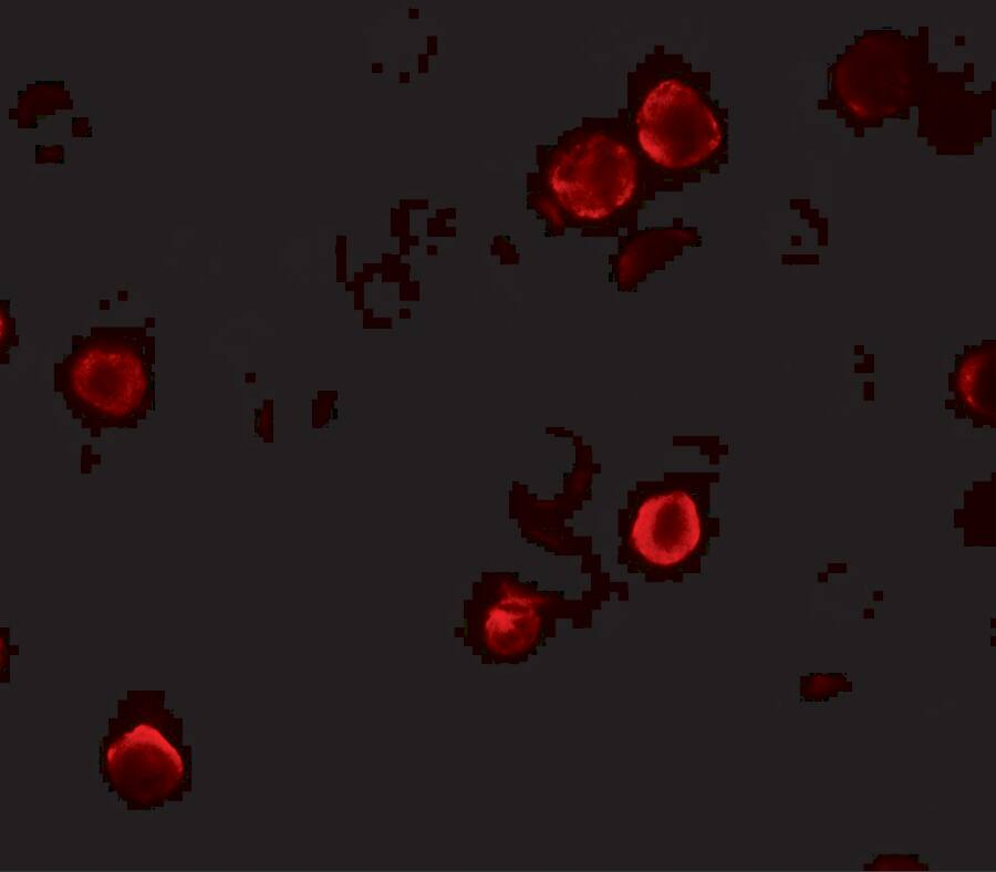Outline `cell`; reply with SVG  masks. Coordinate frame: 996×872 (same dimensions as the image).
I'll use <instances>...</instances> for the list:
<instances>
[{
	"mask_svg": "<svg viewBox=\"0 0 996 872\" xmlns=\"http://www.w3.org/2000/svg\"><path fill=\"white\" fill-rule=\"evenodd\" d=\"M712 73L681 53L653 50L626 75L633 143L658 175L684 190L719 174L729 160L728 108L712 96Z\"/></svg>",
	"mask_w": 996,
	"mask_h": 872,
	"instance_id": "obj_1",
	"label": "cell"
},
{
	"mask_svg": "<svg viewBox=\"0 0 996 872\" xmlns=\"http://www.w3.org/2000/svg\"><path fill=\"white\" fill-rule=\"evenodd\" d=\"M551 201L579 224L635 226L657 193L682 189L652 169L631 137L625 108L616 117L584 118L548 155Z\"/></svg>",
	"mask_w": 996,
	"mask_h": 872,
	"instance_id": "obj_2",
	"label": "cell"
},
{
	"mask_svg": "<svg viewBox=\"0 0 996 872\" xmlns=\"http://www.w3.org/2000/svg\"><path fill=\"white\" fill-rule=\"evenodd\" d=\"M155 338L144 326H94L54 364V392L93 437L135 429L155 409Z\"/></svg>",
	"mask_w": 996,
	"mask_h": 872,
	"instance_id": "obj_3",
	"label": "cell"
},
{
	"mask_svg": "<svg viewBox=\"0 0 996 872\" xmlns=\"http://www.w3.org/2000/svg\"><path fill=\"white\" fill-rule=\"evenodd\" d=\"M510 573H483L464 605L463 640L488 663H517L541 644L548 595Z\"/></svg>",
	"mask_w": 996,
	"mask_h": 872,
	"instance_id": "obj_4",
	"label": "cell"
},
{
	"mask_svg": "<svg viewBox=\"0 0 996 872\" xmlns=\"http://www.w3.org/2000/svg\"><path fill=\"white\" fill-rule=\"evenodd\" d=\"M701 523L692 498L682 491L652 496L637 510L632 526L634 549L649 562L670 565L696 547Z\"/></svg>",
	"mask_w": 996,
	"mask_h": 872,
	"instance_id": "obj_5",
	"label": "cell"
},
{
	"mask_svg": "<svg viewBox=\"0 0 996 872\" xmlns=\"http://www.w3.org/2000/svg\"><path fill=\"white\" fill-rule=\"evenodd\" d=\"M1 309V364L9 363V349L19 344L15 320L10 315L9 300H0Z\"/></svg>",
	"mask_w": 996,
	"mask_h": 872,
	"instance_id": "obj_6",
	"label": "cell"
},
{
	"mask_svg": "<svg viewBox=\"0 0 996 872\" xmlns=\"http://www.w3.org/2000/svg\"><path fill=\"white\" fill-rule=\"evenodd\" d=\"M336 256H338V281L345 280V260H346V237H336Z\"/></svg>",
	"mask_w": 996,
	"mask_h": 872,
	"instance_id": "obj_7",
	"label": "cell"
},
{
	"mask_svg": "<svg viewBox=\"0 0 996 872\" xmlns=\"http://www.w3.org/2000/svg\"><path fill=\"white\" fill-rule=\"evenodd\" d=\"M381 69H382V66H381L380 63H373V64H372V71H373V72H378V71H381Z\"/></svg>",
	"mask_w": 996,
	"mask_h": 872,
	"instance_id": "obj_8",
	"label": "cell"
}]
</instances>
